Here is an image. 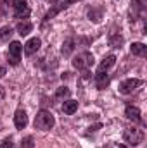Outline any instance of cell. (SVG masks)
Segmentation results:
<instances>
[{
    "label": "cell",
    "instance_id": "cell-18",
    "mask_svg": "<svg viewBox=\"0 0 147 148\" xmlns=\"http://www.w3.org/2000/svg\"><path fill=\"white\" fill-rule=\"evenodd\" d=\"M10 36H12V28L10 26H3L0 29V41H7Z\"/></svg>",
    "mask_w": 147,
    "mask_h": 148
},
{
    "label": "cell",
    "instance_id": "cell-8",
    "mask_svg": "<svg viewBox=\"0 0 147 148\" xmlns=\"http://www.w3.org/2000/svg\"><path fill=\"white\" fill-rule=\"evenodd\" d=\"M125 115L128 121H133L135 124H142V114H140V109L139 107H133V105H126L125 109Z\"/></svg>",
    "mask_w": 147,
    "mask_h": 148
},
{
    "label": "cell",
    "instance_id": "cell-6",
    "mask_svg": "<svg viewBox=\"0 0 147 148\" xmlns=\"http://www.w3.org/2000/svg\"><path fill=\"white\" fill-rule=\"evenodd\" d=\"M21 50H23V47H21L19 41H10V45H9V64L10 66H17L19 64Z\"/></svg>",
    "mask_w": 147,
    "mask_h": 148
},
{
    "label": "cell",
    "instance_id": "cell-11",
    "mask_svg": "<svg viewBox=\"0 0 147 148\" xmlns=\"http://www.w3.org/2000/svg\"><path fill=\"white\" fill-rule=\"evenodd\" d=\"M40 45H42V40H40V38H31V40H28L26 45H24V53H26V55H33L35 52H38Z\"/></svg>",
    "mask_w": 147,
    "mask_h": 148
},
{
    "label": "cell",
    "instance_id": "cell-2",
    "mask_svg": "<svg viewBox=\"0 0 147 148\" xmlns=\"http://www.w3.org/2000/svg\"><path fill=\"white\" fill-rule=\"evenodd\" d=\"M94 66V55L90 52H81L73 59V67L80 71H87L88 67Z\"/></svg>",
    "mask_w": 147,
    "mask_h": 148
},
{
    "label": "cell",
    "instance_id": "cell-16",
    "mask_svg": "<svg viewBox=\"0 0 147 148\" xmlns=\"http://www.w3.org/2000/svg\"><path fill=\"white\" fill-rule=\"evenodd\" d=\"M74 43H76V40H74L73 36H71V38H68V40H66V41L62 43V48H61V52H62V55H66V57H68V55H69V53L73 52V48H74Z\"/></svg>",
    "mask_w": 147,
    "mask_h": 148
},
{
    "label": "cell",
    "instance_id": "cell-17",
    "mask_svg": "<svg viewBox=\"0 0 147 148\" xmlns=\"http://www.w3.org/2000/svg\"><path fill=\"white\" fill-rule=\"evenodd\" d=\"M88 17H90V21L99 23L101 17H102V9H92V10H88Z\"/></svg>",
    "mask_w": 147,
    "mask_h": 148
},
{
    "label": "cell",
    "instance_id": "cell-22",
    "mask_svg": "<svg viewBox=\"0 0 147 148\" xmlns=\"http://www.w3.org/2000/svg\"><path fill=\"white\" fill-rule=\"evenodd\" d=\"M0 148H16V145L12 143L10 138H7V140H3V141L0 143Z\"/></svg>",
    "mask_w": 147,
    "mask_h": 148
},
{
    "label": "cell",
    "instance_id": "cell-14",
    "mask_svg": "<svg viewBox=\"0 0 147 148\" xmlns=\"http://www.w3.org/2000/svg\"><path fill=\"white\" fill-rule=\"evenodd\" d=\"M76 110H78V102H74V100H68V102L62 103V112H64V114L73 115Z\"/></svg>",
    "mask_w": 147,
    "mask_h": 148
},
{
    "label": "cell",
    "instance_id": "cell-1",
    "mask_svg": "<svg viewBox=\"0 0 147 148\" xmlns=\"http://www.w3.org/2000/svg\"><path fill=\"white\" fill-rule=\"evenodd\" d=\"M54 124H55V119H54L52 112L49 110H40L35 117V127L40 131H49L54 127Z\"/></svg>",
    "mask_w": 147,
    "mask_h": 148
},
{
    "label": "cell",
    "instance_id": "cell-15",
    "mask_svg": "<svg viewBox=\"0 0 147 148\" xmlns=\"http://www.w3.org/2000/svg\"><path fill=\"white\" fill-rule=\"evenodd\" d=\"M16 29H17V33H19L21 36H26L28 33H31L33 24H31V23H28V21H24V23H19V24L16 26Z\"/></svg>",
    "mask_w": 147,
    "mask_h": 148
},
{
    "label": "cell",
    "instance_id": "cell-12",
    "mask_svg": "<svg viewBox=\"0 0 147 148\" xmlns=\"http://www.w3.org/2000/svg\"><path fill=\"white\" fill-rule=\"evenodd\" d=\"M130 52L133 53V55H140V57H144L147 53V47L144 43H139V41H135V43H132L130 45Z\"/></svg>",
    "mask_w": 147,
    "mask_h": 148
},
{
    "label": "cell",
    "instance_id": "cell-24",
    "mask_svg": "<svg viewBox=\"0 0 147 148\" xmlns=\"http://www.w3.org/2000/svg\"><path fill=\"white\" fill-rule=\"evenodd\" d=\"M5 76V67H0V77H3Z\"/></svg>",
    "mask_w": 147,
    "mask_h": 148
},
{
    "label": "cell",
    "instance_id": "cell-5",
    "mask_svg": "<svg viewBox=\"0 0 147 148\" xmlns=\"http://www.w3.org/2000/svg\"><path fill=\"white\" fill-rule=\"evenodd\" d=\"M142 84V79H137V77H133V79H125V81H121L119 83V93L121 95H130V93H133L139 86Z\"/></svg>",
    "mask_w": 147,
    "mask_h": 148
},
{
    "label": "cell",
    "instance_id": "cell-20",
    "mask_svg": "<svg viewBox=\"0 0 147 148\" xmlns=\"http://www.w3.org/2000/svg\"><path fill=\"white\" fill-rule=\"evenodd\" d=\"M109 41H111V47H114V48H119V47L123 45V36H119V35H112Z\"/></svg>",
    "mask_w": 147,
    "mask_h": 148
},
{
    "label": "cell",
    "instance_id": "cell-23",
    "mask_svg": "<svg viewBox=\"0 0 147 148\" xmlns=\"http://www.w3.org/2000/svg\"><path fill=\"white\" fill-rule=\"evenodd\" d=\"M5 97V90H3V86H0V100Z\"/></svg>",
    "mask_w": 147,
    "mask_h": 148
},
{
    "label": "cell",
    "instance_id": "cell-13",
    "mask_svg": "<svg viewBox=\"0 0 147 148\" xmlns=\"http://www.w3.org/2000/svg\"><path fill=\"white\" fill-rule=\"evenodd\" d=\"M107 84H109V76L106 73L95 74V86H97V90H104Z\"/></svg>",
    "mask_w": 147,
    "mask_h": 148
},
{
    "label": "cell",
    "instance_id": "cell-19",
    "mask_svg": "<svg viewBox=\"0 0 147 148\" xmlns=\"http://www.w3.org/2000/svg\"><path fill=\"white\" fill-rule=\"evenodd\" d=\"M69 88H66V86H62V88H57V91H55V100H61V98H68L69 97Z\"/></svg>",
    "mask_w": 147,
    "mask_h": 148
},
{
    "label": "cell",
    "instance_id": "cell-4",
    "mask_svg": "<svg viewBox=\"0 0 147 148\" xmlns=\"http://www.w3.org/2000/svg\"><path fill=\"white\" fill-rule=\"evenodd\" d=\"M12 7H14V17L16 19H28L30 16V7L26 3V0H10Z\"/></svg>",
    "mask_w": 147,
    "mask_h": 148
},
{
    "label": "cell",
    "instance_id": "cell-25",
    "mask_svg": "<svg viewBox=\"0 0 147 148\" xmlns=\"http://www.w3.org/2000/svg\"><path fill=\"white\" fill-rule=\"evenodd\" d=\"M57 2H59V0H49V3H50V5H55Z\"/></svg>",
    "mask_w": 147,
    "mask_h": 148
},
{
    "label": "cell",
    "instance_id": "cell-9",
    "mask_svg": "<svg viewBox=\"0 0 147 148\" xmlns=\"http://www.w3.org/2000/svg\"><path fill=\"white\" fill-rule=\"evenodd\" d=\"M114 64H116V55H107V57H104V60H102V62L99 64V67H97V74L107 73Z\"/></svg>",
    "mask_w": 147,
    "mask_h": 148
},
{
    "label": "cell",
    "instance_id": "cell-21",
    "mask_svg": "<svg viewBox=\"0 0 147 148\" xmlns=\"http://www.w3.org/2000/svg\"><path fill=\"white\" fill-rule=\"evenodd\" d=\"M33 138L31 136H26L24 140H23V143H21V148H33Z\"/></svg>",
    "mask_w": 147,
    "mask_h": 148
},
{
    "label": "cell",
    "instance_id": "cell-3",
    "mask_svg": "<svg viewBox=\"0 0 147 148\" xmlns=\"http://www.w3.org/2000/svg\"><path fill=\"white\" fill-rule=\"evenodd\" d=\"M123 140L130 145V147H137L144 141V133L137 127H126L123 133Z\"/></svg>",
    "mask_w": 147,
    "mask_h": 148
},
{
    "label": "cell",
    "instance_id": "cell-7",
    "mask_svg": "<svg viewBox=\"0 0 147 148\" xmlns=\"http://www.w3.org/2000/svg\"><path fill=\"white\" fill-rule=\"evenodd\" d=\"M74 2H80V0H66V2H62V3H59V5H55V7H52L47 14H45V17H43V23H47V21H50L55 14H59L61 10H64V9H68L71 3H74Z\"/></svg>",
    "mask_w": 147,
    "mask_h": 148
},
{
    "label": "cell",
    "instance_id": "cell-10",
    "mask_svg": "<svg viewBox=\"0 0 147 148\" xmlns=\"http://www.w3.org/2000/svg\"><path fill=\"white\" fill-rule=\"evenodd\" d=\"M14 124H16L17 129H24V127L28 126V115H26V112L23 110V109H19V110L16 112V115H14Z\"/></svg>",
    "mask_w": 147,
    "mask_h": 148
}]
</instances>
